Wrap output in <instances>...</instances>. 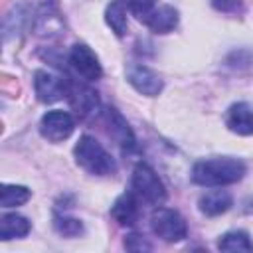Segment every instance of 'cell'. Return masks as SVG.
I'll use <instances>...</instances> for the list:
<instances>
[{
  "mask_svg": "<svg viewBox=\"0 0 253 253\" xmlns=\"http://www.w3.org/2000/svg\"><path fill=\"white\" fill-rule=\"evenodd\" d=\"M245 162L231 156H215L198 160L192 168V182L198 186L213 188L235 184L245 176Z\"/></svg>",
  "mask_w": 253,
  "mask_h": 253,
  "instance_id": "obj_1",
  "label": "cell"
},
{
  "mask_svg": "<svg viewBox=\"0 0 253 253\" xmlns=\"http://www.w3.org/2000/svg\"><path fill=\"white\" fill-rule=\"evenodd\" d=\"M156 2L158 0H128V8H130L132 16H136V20L144 22L156 8Z\"/></svg>",
  "mask_w": 253,
  "mask_h": 253,
  "instance_id": "obj_20",
  "label": "cell"
},
{
  "mask_svg": "<svg viewBox=\"0 0 253 253\" xmlns=\"http://www.w3.org/2000/svg\"><path fill=\"white\" fill-rule=\"evenodd\" d=\"M225 126L239 136L253 134V109L247 103H233L225 113Z\"/></svg>",
  "mask_w": 253,
  "mask_h": 253,
  "instance_id": "obj_10",
  "label": "cell"
},
{
  "mask_svg": "<svg viewBox=\"0 0 253 253\" xmlns=\"http://www.w3.org/2000/svg\"><path fill=\"white\" fill-rule=\"evenodd\" d=\"M217 247L221 251H251L253 249V243H251L247 231L233 229V231H227V233H223L219 237Z\"/></svg>",
  "mask_w": 253,
  "mask_h": 253,
  "instance_id": "obj_17",
  "label": "cell"
},
{
  "mask_svg": "<svg viewBox=\"0 0 253 253\" xmlns=\"http://www.w3.org/2000/svg\"><path fill=\"white\" fill-rule=\"evenodd\" d=\"M30 231V221L20 215V213H4L0 219V239L10 241L28 235Z\"/></svg>",
  "mask_w": 253,
  "mask_h": 253,
  "instance_id": "obj_16",
  "label": "cell"
},
{
  "mask_svg": "<svg viewBox=\"0 0 253 253\" xmlns=\"http://www.w3.org/2000/svg\"><path fill=\"white\" fill-rule=\"evenodd\" d=\"M233 204V198L229 192L225 190H210L206 194L200 196L198 200V208L202 213L210 215V217H215V215H221L225 213Z\"/></svg>",
  "mask_w": 253,
  "mask_h": 253,
  "instance_id": "obj_14",
  "label": "cell"
},
{
  "mask_svg": "<svg viewBox=\"0 0 253 253\" xmlns=\"http://www.w3.org/2000/svg\"><path fill=\"white\" fill-rule=\"evenodd\" d=\"M69 65L73 67V71L85 79V81H97L103 75L99 57L93 53V49L85 43H75L69 51Z\"/></svg>",
  "mask_w": 253,
  "mask_h": 253,
  "instance_id": "obj_6",
  "label": "cell"
},
{
  "mask_svg": "<svg viewBox=\"0 0 253 253\" xmlns=\"http://www.w3.org/2000/svg\"><path fill=\"white\" fill-rule=\"evenodd\" d=\"M75 128V121L65 111H47L40 121V132L49 142H61L71 136Z\"/></svg>",
  "mask_w": 253,
  "mask_h": 253,
  "instance_id": "obj_7",
  "label": "cell"
},
{
  "mask_svg": "<svg viewBox=\"0 0 253 253\" xmlns=\"http://www.w3.org/2000/svg\"><path fill=\"white\" fill-rule=\"evenodd\" d=\"M34 89L36 95L42 103H55L69 93V79L47 71V69H38L34 73Z\"/></svg>",
  "mask_w": 253,
  "mask_h": 253,
  "instance_id": "obj_5",
  "label": "cell"
},
{
  "mask_svg": "<svg viewBox=\"0 0 253 253\" xmlns=\"http://www.w3.org/2000/svg\"><path fill=\"white\" fill-rule=\"evenodd\" d=\"M103 117H105L109 134H111L125 150H132V148L136 146V138H134L132 128H130L128 123L125 121V117H123L115 107H107V109L103 111Z\"/></svg>",
  "mask_w": 253,
  "mask_h": 253,
  "instance_id": "obj_9",
  "label": "cell"
},
{
  "mask_svg": "<svg viewBox=\"0 0 253 253\" xmlns=\"http://www.w3.org/2000/svg\"><path fill=\"white\" fill-rule=\"evenodd\" d=\"M53 227L59 235L63 237H77L79 233H83V223L75 217H67V215H55L53 219Z\"/></svg>",
  "mask_w": 253,
  "mask_h": 253,
  "instance_id": "obj_19",
  "label": "cell"
},
{
  "mask_svg": "<svg viewBox=\"0 0 253 253\" xmlns=\"http://www.w3.org/2000/svg\"><path fill=\"white\" fill-rule=\"evenodd\" d=\"M128 0H111L105 10V22L115 32V36H125L128 28Z\"/></svg>",
  "mask_w": 253,
  "mask_h": 253,
  "instance_id": "obj_15",
  "label": "cell"
},
{
  "mask_svg": "<svg viewBox=\"0 0 253 253\" xmlns=\"http://www.w3.org/2000/svg\"><path fill=\"white\" fill-rule=\"evenodd\" d=\"M30 200V190L26 186L16 184H4L0 192V204L2 208H18Z\"/></svg>",
  "mask_w": 253,
  "mask_h": 253,
  "instance_id": "obj_18",
  "label": "cell"
},
{
  "mask_svg": "<svg viewBox=\"0 0 253 253\" xmlns=\"http://www.w3.org/2000/svg\"><path fill=\"white\" fill-rule=\"evenodd\" d=\"M73 154H75V162L93 176H109V174H115L117 170L113 156L101 146V142H97L89 134L79 136L73 148Z\"/></svg>",
  "mask_w": 253,
  "mask_h": 253,
  "instance_id": "obj_2",
  "label": "cell"
},
{
  "mask_svg": "<svg viewBox=\"0 0 253 253\" xmlns=\"http://www.w3.org/2000/svg\"><path fill=\"white\" fill-rule=\"evenodd\" d=\"M142 24L148 30H152L154 34H168L178 26V10L174 6L162 4V6L154 8L152 14Z\"/></svg>",
  "mask_w": 253,
  "mask_h": 253,
  "instance_id": "obj_13",
  "label": "cell"
},
{
  "mask_svg": "<svg viewBox=\"0 0 253 253\" xmlns=\"http://www.w3.org/2000/svg\"><path fill=\"white\" fill-rule=\"evenodd\" d=\"M211 6L225 14H239L243 12V0H211Z\"/></svg>",
  "mask_w": 253,
  "mask_h": 253,
  "instance_id": "obj_21",
  "label": "cell"
},
{
  "mask_svg": "<svg viewBox=\"0 0 253 253\" xmlns=\"http://www.w3.org/2000/svg\"><path fill=\"white\" fill-rule=\"evenodd\" d=\"M150 227L154 235H158L168 243L182 241L188 235L186 219L176 210H170V208H156L150 215Z\"/></svg>",
  "mask_w": 253,
  "mask_h": 253,
  "instance_id": "obj_4",
  "label": "cell"
},
{
  "mask_svg": "<svg viewBox=\"0 0 253 253\" xmlns=\"http://www.w3.org/2000/svg\"><path fill=\"white\" fill-rule=\"evenodd\" d=\"M69 103L71 107L81 115V117H87V115H93L97 109H99V97L97 93L87 87V85H79L75 81H69Z\"/></svg>",
  "mask_w": 253,
  "mask_h": 253,
  "instance_id": "obj_11",
  "label": "cell"
},
{
  "mask_svg": "<svg viewBox=\"0 0 253 253\" xmlns=\"http://www.w3.org/2000/svg\"><path fill=\"white\" fill-rule=\"evenodd\" d=\"M111 215L121 225H134L136 219H138V198H136V194L132 190L121 194L115 200L113 208H111Z\"/></svg>",
  "mask_w": 253,
  "mask_h": 253,
  "instance_id": "obj_12",
  "label": "cell"
},
{
  "mask_svg": "<svg viewBox=\"0 0 253 253\" xmlns=\"http://www.w3.org/2000/svg\"><path fill=\"white\" fill-rule=\"evenodd\" d=\"M130 188L136 194L138 200L150 204V206H162L166 200V188L158 174L144 162H138L132 170Z\"/></svg>",
  "mask_w": 253,
  "mask_h": 253,
  "instance_id": "obj_3",
  "label": "cell"
},
{
  "mask_svg": "<svg viewBox=\"0 0 253 253\" xmlns=\"http://www.w3.org/2000/svg\"><path fill=\"white\" fill-rule=\"evenodd\" d=\"M125 247L126 249H130V251H142V249H150V245L140 237V235H136V233H130V235H126V239H125Z\"/></svg>",
  "mask_w": 253,
  "mask_h": 253,
  "instance_id": "obj_22",
  "label": "cell"
},
{
  "mask_svg": "<svg viewBox=\"0 0 253 253\" xmlns=\"http://www.w3.org/2000/svg\"><path fill=\"white\" fill-rule=\"evenodd\" d=\"M126 81L146 97H156L164 87L160 75L142 63H130L126 67Z\"/></svg>",
  "mask_w": 253,
  "mask_h": 253,
  "instance_id": "obj_8",
  "label": "cell"
}]
</instances>
